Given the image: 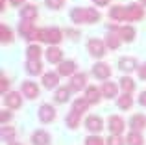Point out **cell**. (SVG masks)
Listing matches in <instances>:
<instances>
[{
    "label": "cell",
    "instance_id": "26",
    "mask_svg": "<svg viewBox=\"0 0 146 145\" xmlns=\"http://www.w3.org/2000/svg\"><path fill=\"white\" fill-rule=\"evenodd\" d=\"M120 36L118 34H113V32H109L107 34V39H106V47H109L111 50H117L118 47H120Z\"/></svg>",
    "mask_w": 146,
    "mask_h": 145
},
{
    "label": "cell",
    "instance_id": "38",
    "mask_svg": "<svg viewBox=\"0 0 146 145\" xmlns=\"http://www.w3.org/2000/svg\"><path fill=\"white\" fill-rule=\"evenodd\" d=\"M9 87V80L6 78V76H2V80H0V93L6 95V89Z\"/></svg>",
    "mask_w": 146,
    "mask_h": 145
},
{
    "label": "cell",
    "instance_id": "12",
    "mask_svg": "<svg viewBox=\"0 0 146 145\" xmlns=\"http://www.w3.org/2000/svg\"><path fill=\"white\" fill-rule=\"evenodd\" d=\"M93 75L100 80H107L111 76V67L104 62H98V63H94V67H93Z\"/></svg>",
    "mask_w": 146,
    "mask_h": 145
},
{
    "label": "cell",
    "instance_id": "18",
    "mask_svg": "<svg viewBox=\"0 0 146 145\" xmlns=\"http://www.w3.org/2000/svg\"><path fill=\"white\" fill-rule=\"evenodd\" d=\"M57 82H59V75H57V72H44L43 75V86L46 87V89L57 87Z\"/></svg>",
    "mask_w": 146,
    "mask_h": 145
},
{
    "label": "cell",
    "instance_id": "17",
    "mask_svg": "<svg viewBox=\"0 0 146 145\" xmlns=\"http://www.w3.org/2000/svg\"><path fill=\"white\" fill-rule=\"evenodd\" d=\"M117 93H118V86L115 82H104V86H102V97L115 99V97H117Z\"/></svg>",
    "mask_w": 146,
    "mask_h": 145
},
{
    "label": "cell",
    "instance_id": "32",
    "mask_svg": "<svg viewBox=\"0 0 146 145\" xmlns=\"http://www.w3.org/2000/svg\"><path fill=\"white\" fill-rule=\"evenodd\" d=\"M0 39H2L4 45H7V43L13 41V34H11V30L7 28L6 24H0Z\"/></svg>",
    "mask_w": 146,
    "mask_h": 145
},
{
    "label": "cell",
    "instance_id": "42",
    "mask_svg": "<svg viewBox=\"0 0 146 145\" xmlns=\"http://www.w3.org/2000/svg\"><path fill=\"white\" fill-rule=\"evenodd\" d=\"M94 4H96V6H107V4H109V0H93Z\"/></svg>",
    "mask_w": 146,
    "mask_h": 145
},
{
    "label": "cell",
    "instance_id": "29",
    "mask_svg": "<svg viewBox=\"0 0 146 145\" xmlns=\"http://www.w3.org/2000/svg\"><path fill=\"white\" fill-rule=\"evenodd\" d=\"M126 145H144V138L139 134V132H129L126 136Z\"/></svg>",
    "mask_w": 146,
    "mask_h": 145
},
{
    "label": "cell",
    "instance_id": "45",
    "mask_svg": "<svg viewBox=\"0 0 146 145\" xmlns=\"http://www.w3.org/2000/svg\"><path fill=\"white\" fill-rule=\"evenodd\" d=\"M9 145H22V143H19V142H13V143H9Z\"/></svg>",
    "mask_w": 146,
    "mask_h": 145
},
{
    "label": "cell",
    "instance_id": "34",
    "mask_svg": "<svg viewBox=\"0 0 146 145\" xmlns=\"http://www.w3.org/2000/svg\"><path fill=\"white\" fill-rule=\"evenodd\" d=\"M41 47L39 45H30L28 48H26V54H28V60H39L41 58Z\"/></svg>",
    "mask_w": 146,
    "mask_h": 145
},
{
    "label": "cell",
    "instance_id": "3",
    "mask_svg": "<svg viewBox=\"0 0 146 145\" xmlns=\"http://www.w3.org/2000/svg\"><path fill=\"white\" fill-rule=\"evenodd\" d=\"M144 17V7L139 4H129L126 6V17L124 21H141Z\"/></svg>",
    "mask_w": 146,
    "mask_h": 145
},
{
    "label": "cell",
    "instance_id": "1",
    "mask_svg": "<svg viewBox=\"0 0 146 145\" xmlns=\"http://www.w3.org/2000/svg\"><path fill=\"white\" fill-rule=\"evenodd\" d=\"M100 11L94 7H74L70 11V19L76 24H94L100 21Z\"/></svg>",
    "mask_w": 146,
    "mask_h": 145
},
{
    "label": "cell",
    "instance_id": "41",
    "mask_svg": "<svg viewBox=\"0 0 146 145\" xmlns=\"http://www.w3.org/2000/svg\"><path fill=\"white\" fill-rule=\"evenodd\" d=\"M139 104L146 106V91H141V93H139Z\"/></svg>",
    "mask_w": 146,
    "mask_h": 145
},
{
    "label": "cell",
    "instance_id": "30",
    "mask_svg": "<svg viewBox=\"0 0 146 145\" xmlns=\"http://www.w3.org/2000/svg\"><path fill=\"white\" fill-rule=\"evenodd\" d=\"M89 104H91V102L87 101L85 97H82V99H76V101L72 102V110H74V112H80V113H83L87 108H89Z\"/></svg>",
    "mask_w": 146,
    "mask_h": 145
},
{
    "label": "cell",
    "instance_id": "4",
    "mask_svg": "<svg viewBox=\"0 0 146 145\" xmlns=\"http://www.w3.org/2000/svg\"><path fill=\"white\" fill-rule=\"evenodd\" d=\"M107 128L113 136H120L124 132V119L120 115H111L107 119Z\"/></svg>",
    "mask_w": 146,
    "mask_h": 145
},
{
    "label": "cell",
    "instance_id": "5",
    "mask_svg": "<svg viewBox=\"0 0 146 145\" xmlns=\"http://www.w3.org/2000/svg\"><path fill=\"white\" fill-rule=\"evenodd\" d=\"M87 48H89L91 56H94V58H104V54H106V43L100 39H89Z\"/></svg>",
    "mask_w": 146,
    "mask_h": 145
},
{
    "label": "cell",
    "instance_id": "39",
    "mask_svg": "<svg viewBox=\"0 0 146 145\" xmlns=\"http://www.w3.org/2000/svg\"><path fill=\"white\" fill-rule=\"evenodd\" d=\"M9 119H11V112H6V110H2V112H0V123L6 125Z\"/></svg>",
    "mask_w": 146,
    "mask_h": 145
},
{
    "label": "cell",
    "instance_id": "24",
    "mask_svg": "<svg viewBox=\"0 0 146 145\" xmlns=\"http://www.w3.org/2000/svg\"><path fill=\"white\" fill-rule=\"evenodd\" d=\"M117 106L120 110H129L133 106V97L129 93H122L120 97H118V101H117Z\"/></svg>",
    "mask_w": 146,
    "mask_h": 145
},
{
    "label": "cell",
    "instance_id": "36",
    "mask_svg": "<svg viewBox=\"0 0 146 145\" xmlns=\"http://www.w3.org/2000/svg\"><path fill=\"white\" fill-rule=\"evenodd\" d=\"M85 145H107L106 140H102L100 136H89L85 140Z\"/></svg>",
    "mask_w": 146,
    "mask_h": 145
},
{
    "label": "cell",
    "instance_id": "44",
    "mask_svg": "<svg viewBox=\"0 0 146 145\" xmlns=\"http://www.w3.org/2000/svg\"><path fill=\"white\" fill-rule=\"evenodd\" d=\"M2 2V9H6V0H0Z\"/></svg>",
    "mask_w": 146,
    "mask_h": 145
},
{
    "label": "cell",
    "instance_id": "23",
    "mask_svg": "<svg viewBox=\"0 0 146 145\" xmlns=\"http://www.w3.org/2000/svg\"><path fill=\"white\" fill-rule=\"evenodd\" d=\"M26 72L28 75H41L43 72V65L39 60H28L26 62Z\"/></svg>",
    "mask_w": 146,
    "mask_h": 145
},
{
    "label": "cell",
    "instance_id": "9",
    "mask_svg": "<svg viewBox=\"0 0 146 145\" xmlns=\"http://www.w3.org/2000/svg\"><path fill=\"white\" fill-rule=\"evenodd\" d=\"M85 128H87L89 132H94V134H98V132L104 128L102 117H100V115H89V117L85 119Z\"/></svg>",
    "mask_w": 146,
    "mask_h": 145
},
{
    "label": "cell",
    "instance_id": "11",
    "mask_svg": "<svg viewBox=\"0 0 146 145\" xmlns=\"http://www.w3.org/2000/svg\"><path fill=\"white\" fill-rule=\"evenodd\" d=\"M19 34H21L24 39L33 41V36H35V28H33V22L32 21H22L19 24Z\"/></svg>",
    "mask_w": 146,
    "mask_h": 145
},
{
    "label": "cell",
    "instance_id": "14",
    "mask_svg": "<svg viewBox=\"0 0 146 145\" xmlns=\"http://www.w3.org/2000/svg\"><path fill=\"white\" fill-rule=\"evenodd\" d=\"M85 82H87V76L83 75V72H76V75L72 76V80H70L68 89H70V91H80V89L85 87Z\"/></svg>",
    "mask_w": 146,
    "mask_h": 145
},
{
    "label": "cell",
    "instance_id": "25",
    "mask_svg": "<svg viewBox=\"0 0 146 145\" xmlns=\"http://www.w3.org/2000/svg\"><path fill=\"white\" fill-rule=\"evenodd\" d=\"M124 17H126L124 6H113L109 9V19H113V21H124Z\"/></svg>",
    "mask_w": 146,
    "mask_h": 145
},
{
    "label": "cell",
    "instance_id": "8",
    "mask_svg": "<svg viewBox=\"0 0 146 145\" xmlns=\"http://www.w3.org/2000/svg\"><path fill=\"white\" fill-rule=\"evenodd\" d=\"M57 75L59 76H74L76 75V62L74 60H65L57 67Z\"/></svg>",
    "mask_w": 146,
    "mask_h": 145
},
{
    "label": "cell",
    "instance_id": "6",
    "mask_svg": "<svg viewBox=\"0 0 146 145\" xmlns=\"http://www.w3.org/2000/svg\"><path fill=\"white\" fill-rule=\"evenodd\" d=\"M4 104H6L7 108H11V110L21 108V106H22L21 93H19V91H9V93H6V95H4Z\"/></svg>",
    "mask_w": 146,
    "mask_h": 145
},
{
    "label": "cell",
    "instance_id": "15",
    "mask_svg": "<svg viewBox=\"0 0 146 145\" xmlns=\"http://www.w3.org/2000/svg\"><path fill=\"white\" fill-rule=\"evenodd\" d=\"M117 34L120 36L122 41H126V43H131V41L135 39V36H137V32H135L133 26H120V28L117 30Z\"/></svg>",
    "mask_w": 146,
    "mask_h": 145
},
{
    "label": "cell",
    "instance_id": "35",
    "mask_svg": "<svg viewBox=\"0 0 146 145\" xmlns=\"http://www.w3.org/2000/svg\"><path fill=\"white\" fill-rule=\"evenodd\" d=\"M106 143L107 145H126V140L122 138V136H113V134H111L109 138L106 140Z\"/></svg>",
    "mask_w": 146,
    "mask_h": 145
},
{
    "label": "cell",
    "instance_id": "13",
    "mask_svg": "<svg viewBox=\"0 0 146 145\" xmlns=\"http://www.w3.org/2000/svg\"><path fill=\"white\" fill-rule=\"evenodd\" d=\"M137 67H139L137 65V60L131 58V56H124V58L118 60V69L124 71V72H131V71H135Z\"/></svg>",
    "mask_w": 146,
    "mask_h": 145
},
{
    "label": "cell",
    "instance_id": "40",
    "mask_svg": "<svg viewBox=\"0 0 146 145\" xmlns=\"http://www.w3.org/2000/svg\"><path fill=\"white\" fill-rule=\"evenodd\" d=\"M139 78L141 80H146V63H143V65L139 67Z\"/></svg>",
    "mask_w": 146,
    "mask_h": 145
},
{
    "label": "cell",
    "instance_id": "27",
    "mask_svg": "<svg viewBox=\"0 0 146 145\" xmlns=\"http://www.w3.org/2000/svg\"><path fill=\"white\" fill-rule=\"evenodd\" d=\"M120 89L124 91V93H133V89H135V82H133V78H129V76H122L120 80Z\"/></svg>",
    "mask_w": 146,
    "mask_h": 145
},
{
    "label": "cell",
    "instance_id": "20",
    "mask_svg": "<svg viewBox=\"0 0 146 145\" xmlns=\"http://www.w3.org/2000/svg\"><path fill=\"white\" fill-rule=\"evenodd\" d=\"M129 127H131L135 132L143 130V128L146 127V117L143 115V113H135V115H131V119H129Z\"/></svg>",
    "mask_w": 146,
    "mask_h": 145
},
{
    "label": "cell",
    "instance_id": "46",
    "mask_svg": "<svg viewBox=\"0 0 146 145\" xmlns=\"http://www.w3.org/2000/svg\"><path fill=\"white\" fill-rule=\"evenodd\" d=\"M141 4H143V6H146V0H141Z\"/></svg>",
    "mask_w": 146,
    "mask_h": 145
},
{
    "label": "cell",
    "instance_id": "7",
    "mask_svg": "<svg viewBox=\"0 0 146 145\" xmlns=\"http://www.w3.org/2000/svg\"><path fill=\"white\" fill-rule=\"evenodd\" d=\"M56 119V108L52 104H41L39 108V121L41 123H52Z\"/></svg>",
    "mask_w": 146,
    "mask_h": 145
},
{
    "label": "cell",
    "instance_id": "21",
    "mask_svg": "<svg viewBox=\"0 0 146 145\" xmlns=\"http://www.w3.org/2000/svg\"><path fill=\"white\" fill-rule=\"evenodd\" d=\"M50 142V136H48V132H44V130H35L32 134V143L33 145H48Z\"/></svg>",
    "mask_w": 146,
    "mask_h": 145
},
{
    "label": "cell",
    "instance_id": "22",
    "mask_svg": "<svg viewBox=\"0 0 146 145\" xmlns=\"http://www.w3.org/2000/svg\"><path fill=\"white\" fill-rule=\"evenodd\" d=\"M85 99L91 102V104H98L100 99H102V97H100V89L96 86H89L85 89Z\"/></svg>",
    "mask_w": 146,
    "mask_h": 145
},
{
    "label": "cell",
    "instance_id": "33",
    "mask_svg": "<svg viewBox=\"0 0 146 145\" xmlns=\"http://www.w3.org/2000/svg\"><path fill=\"white\" fill-rule=\"evenodd\" d=\"M68 95H70V89L68 87H57L56 89V102H67L68 101Z\"/></svg>",
    "mask_w": 146,
    "mask_h": 145
},
{
    "label": "cell",
    "instance_id": "28",
    "mask_svg": "<svg viewBox=\"0 0 146 145\" xmlns=\"http://www.w3.org/2000/svg\"><path fill=\"white\" fill-rule=\"evenodd\" d=\"M0 138H2V142H9L13 143L15 142V130L11 127H7V125H2V130H0Z\"/></svg>",
    "mask_w": 146,
    "mask_h": 145
},
{
    "label": "cell",
    "instance_id": "16",
    "mask_svg": "<svg viewBox=\"0 0 146 145\" xmlns=\"http://www.w3.org/2000/svg\"><path fill=\"white\" fill-rule=\"evenodd\" d=\"M37 17V6L35 4H26L21 7V19L22 21H33Z\"/></svg>",
    "mask_w": 146,
    "mask_h": 145
},
{
    "label": "cell",
    "instance_id": "10",
    "mask_svg": "<svg viewBox=\"0 0 146 145\" xmlns=\"http://www.w3.org/2000/svg\"><path fill=\"white\" fill-rule=\"evenodd\" d=\"M22 95L28 99H37L39 97V86H37L35 82H32V80H26V82H22Z\"/></svg>",
    "mask_w": 146,
    "mask_h": 145
},
{
    "label": "cell",
    "instance_id": "31",
    "mask_svg": "<svg viewBox=\"0 0 146 145\" xmlns=\"http://www.w3.org/2000/svg\"><path fill=\"white\" fill-rule=\"evenodd\" d=\"M80 119H82V113L80 112H74V110H70V113L67 115V125L70 128H76L80 125Z\"/></svg>",
    "mask_w": 146,
    "mask_h": 145
},
{
    "label": "cell",
    "instance_id": "2",
    "mask_svg": "<svg viewBox=\"0 0 146 145\" xmlns=\"http://www.w3.org/2000/svg\"><path fill=\"white\" fill-rule=\"evenodd\" d=\"M33 39L56 47V45L61 43V39H63V32H61L59 28H39V30H35Z\"/></svg>",
    "mask_w": 146,
    "mask_h": 145
},
{
    "label": "cell",
    "instance_id": "43",
    "mask_svg": "<svg viewBox=\"0 0 146 145\" xmlns=\"http://www.w3.org/2000/svg\"><path fill=\"white\" fill-rule=\"evenodd\" d=\"M9 2H11V6H22L26 0H9Z\"/></svg>",
    "mask_w": 146,
    "mask_h": 145
},
{
    "label": "cell",
    "instance_id": "19",
    "mask_svg": "<svg viewBox=\"0 0 146 145\" xmlns=\"http://www.w3.org/2000/svg\"><path fill=\"white\" fill-rule=\"evenodd\" d=\"M61 58H63V52H61L59 47H48V50H46L48 63H61Z\"/></svg>",
    "mask_w": 146,
    "mask_h": 145
},
{
    "label": "cell",
    "instance_id": "37",
    "mask_svg": "<svg viewBox=\"0 0 146 145\" xmlns=\"http://www.w3.org/2000/svg\"><path fill=\"white\" fill-rule=\"evenodd\" d=\"M44 4L50 7V9H61L65 4V0H44Z\"/></svg>",
    "mask_w": 146,
    "mask_h": 145
}]
</instances>
